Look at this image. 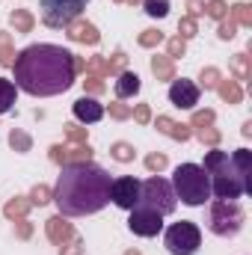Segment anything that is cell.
I'll return each mask as SVG.
<instances>
[{
    "label": "cell",
    "mask_w": 252,
    "mask_h": 255,
    "mask_svg": "<svg viewBox=\"0 0 252 255\" xmlns=\"http://www.w3.org/2000/svg\"><path fill=\"white\" fill-rule=\"evenodd\" d=\"M169 184H172L175 199H181L190 208H199V205L211 202V178H208V172L199 163H181V166H175Z\"/></svg>",
    "instance_id": "277c9868"
},
{
    "label": "cell",
    "mask_w": 252,
    "mask_h": 255,
    "mask_svg": "<svg viewBox=\"0 0 252 255\" xmlns=\"http://www.w3.org/2000/svg\"><path fill=\"white\" fill-rule=\"evenodd\" d=\"M68 136H71V139H83V130H80V128H74V125H71V130H68Z\"/></svg>",
    "instance_id": "e575fe53"
},
{
    "label": "cell",
    "mask_w": 252,
    "mask_h": 255,
    "mask_svg": "<svg viewBox=\"0 0 252 255\" xmlns=\"http://www.w3.org/2000/svg\"><path fill=\"white\" fill-rule=\"evenodd\" d=\"M113 116H119V119H125V116H127V110H125V107H113Z\"/></svg>",
    "instance_id": "d590c367"
},
{
    "label": "cell",
    "mask_w": 252,
    "mask_h": 255,
    "mask_svg": "<svg viewBox=\"0 0 252 255\" xmlns=\"http://www.w3.org/2000/svg\"><path fill=\"white\" fill-rule=\"evenodd\" d=\"M15 86L33 98H54L74 86L80 63L60 45H30L15 57Z\"/></svg>",
    "instance_id": "6da1fadb"
},
{
    "label": "cell",
    "mask_w": 252,
    "mask_h": 255,
    "mask_svg": "<svg viewBox=\"0 0 252 255\" xmlns=\"http://www.w3.org/2000/svg\"><path fill=\"white\" fill-rule=\"evenodd\" d=\"M169 101L175 104V107H181V110H193L196 104H199V86L193 83V80H172V86H169Z\"/></svg>",
    "instance_id": "8fae6325"
},
{
    "label": "cell",
    "mask_w": 252,
    "mask_h": 255,
    "mask_svg": "<svg viewBox=\"0 0 252 255\" xmlns=\"http://www.w3.org/2000/svg\"><path fill=\"white\" fill-rule=\"evenodd\" d=\"M169 51H172V57H178V54H184V42H181V39H175V42H169Z\"/></svg>",
    "instance_id": "f1b7e54d"
},
{
    "label": "cell",
    "mask_w": 252,
    "mask_h": 255,
    "mask_svg": "<svg viewBox=\"0 0 252 255\" xmlns=\"http://www.w3.org/2000/svg\"><path fill=\"white\" fill-rule=\"evenodd\" d=\"M157 128H160L163 133L175 136V139H187V136H190V130H187L184 125H175V122H169V119H163V116L157 119Z\"/></svg>",
    "instance_id": "2e32d148"
},
{
    "label": "cell",
    "mask_w": 252,
    "mask_h": 255,
    "mask_svg": "<svg viewBox=\"0 0 252 255\" xmlns=\"http://www.w3.org/2000/svg\"><path fill=\"white\" fill-rule=\"evenodd\" d=\"M12 51H9V36L0 33V65H12Z\"/></svg>",
    "instance_id": "ffe728a7"
},
{
    "label": "cell",
    "mask_w": 252,
    "mask_h": 255,
    "mask_svg": "<svg viewBox=\"0 0 252 255\" xmlns=\"http://www.w3.org/2000/svg\"><path fill=\"white\" fill-rule=\"evenodd\" d=\"M9 142H12L18 151H27V148H30V136H24V133H18V130L12 133V139H9Z\"/></svg>",
    "instance_id": "603a6c76"
},
{
    "label": "cell",
    "mask_w": 252,
    "mask_h": 255,
    "mask_svg": "<svg viewBox=\"0 0 252 255\" xmlns=\"http://www.w3.org/2000/svg\"><path fill=\"white\" fill-rule=\"evenodd\" d=\"M223 95H226V98H232V101H238V98H241V92H238L235 86H223Z\"/></svg>",
    "instance_id": "f546056e"
},
{
    "label": "cell",
    "mask_w": 252,
    "mask_h": 255,
    "mask_svg": "<svg viewBox=\"0 0 252 255\" xmlns=\"http://www.w3.org/2000/svg\"><path fill=\"white\" fill-rule=\"evenodd\" d=\"M89 0H42L39 3V12H42V21L54 30H63V27H71L80 12L86 9Z\"/></svg>",
    "instance_id": "ba28073f"
},
{
    "label": "cell",
    "mask_w": 252,
    "mask_h": 255,
    "mask_svg": "<svg viewBox=\"0 0 252 255\" xmlns=\"http://www.w3.org/2000/svg\"><path fill=\"white\" fill-rule=\"evenodd\" d=\"M145 12L151 18H166L169 15V0H145Z\"/></svg>",
    "instance_id": "ac0fdd59"
},
{
    "label": "cell",
    "mask_w": 252,
    "mask_h": 255,
    "mask_svg": "<svg viewBox=\"0 0 252 255\" xmlns=\"http://www.w3.org/2000/svg\"><path fill=\"white\" fill-rule=\"evenodd\" d=\"M136 205L151 208V211H157L160 217H166V214H172V211L178 208V199H175L172 184H169L166 178L151 175V178H145V181L139 184V202H136Z\"/></svg>",
    "instance_id": "8992f818"
},
{
    "label": "cell",
    "mask_w": 252,
    "mask_h": 255,
    "mask_svg": "<svg viewBox=\"0 0 252 255\" xmlns=\"http://www.w3.org/2000/svg\"><path fill=\"white\" fill-rule=\"evenodd\" d=\"M127 255H139V253H127Z\"/></svg>",
    "instance_id": "8d00e7d4"
},
{
    "label": "cell",
    "mask_w": 252,
    "mask_h": 255,
    "mask_svg": "<svg viewBox=\"0 0 252 255\" xmlns=\"http://www.w3.org/2000/svg\"><path fill=\"white\" fill-rule=\"evenodd\" d=\"M127 229H130L133 235H139V238H154V235L163 232V217H160L157 211H151V208L136 205V208H130Z\"/></svg>",
    "instance_id": "9c48e42d"
},
{
    "label": "cell",
    "mask_w": 252,
    "mask_h": 255,
    "mask_svg": "<svg viewBox=\"0 0 252 255\" xmlns=\"http://www.w3.org/2000/svg\"><path fill=\"white\" fill-rule=\"evenodd\" d=\"M139 184L142 181H136V178H130V175H122V178H113V184H110V202L116 205V208H136V202H139Z\"/></svg>",
    "instance_id": "30bf717a"
},
{
    "label": "cell",
    "mask_w": 252,
    "mask_h": 255,
    "mask_svg": "<svg viewBox=\"0 0 252 255\" xmlns=\"http://www.w3.org/2000/svg\"><path fill=\"white\" fill-rule=\"evenodd\" d=\"M113 157L122 160V163H127V160H133V151H130V145L119 142V145H113Z\"/></svg>",
    "instance_id": "7402d4cb"
},
{
    "label": "cell",
    "mask_w": 252,
    "mask_h": 255,
    "mask_svg": "<svg viewBox=\"0 0 252 255\" xmlns=\"http://www.w3.org/2000/svg\"><path fill=\"white\" fill-rule=\"evenodd\" d=\"M244 208L238 202H229V199H217L211 202V211H208V229L220 238H235L241 229H244Z\"/></svg>",
    "instance_id": "5b68a950"
},
{
    "label": "cell",
    "mask_w": 252,
    "mask_h": 255,
    "mask_svg": "<svg viewBox=\"0 0 252 255\" xmlns=\"http://www.w3.org/2000/svg\"><path fill=\"white\" fill-rule=\"evenodd\" d=\"M113 89H116V98H133L139 92V77L133 71H122Z\"/></svg>",
    "instance_id": "4fadbf2b"
},
{
    "label": "cell",
    "mask_w": 252,
    "mask_h": 255,
    "mask_svg": "<svg viewBox=\"0 0 252 255\" xmlns=\"http://www.w3.org/2000/svg\"><path fill=\"white\" fill-rule=\"evenodd\" d=\"M24 211H27V202H12V205L6 208V214H9V217H21Z\"/></svg>",
    "instance_id": "484cf974"
},
{
    "label": "cell",
    "mask_w": 252,
    "mask_h": 255,
    "mask_svg": "<svg viewBox=\"0 0 252 255\" xmlns=\"http://www.w3.org/2000/svg\"><path fill=\"white\" fill-rule=\"evenodd\" d=\"M68 36H71L74 42H89V45L98 42V33H95L92 24H77V21H74V24L68 27Z\"/></svg>",
    "instance_id": "5bb4252c"
},
{
    "label": "cell",
    "mask_w": 252,
    "mask_h": 255,
    "mask_svg": "<svg viewBox=\"0 0 252 255\" xmlns=\"http://www.w3.org/2000/svg\"><path fill=\"white\" fill-rule=\"evenodd\" d=\"M136 122H148V107H136Z\"/></svg>",
    "instance_id": "1f68e13d"
},
{
    "label": "cell",
    "mask_w": 252,
    "mask_h": 255,
    "mask_svg": "<svg viewBox=\"0 0 252 255\" xmlns=\"http://www.w3.org/2000/svg\"><path fill=\"white\" fill-rule=\"evenodd\" d=\"M220 36H223V39H232V36H235V24H223Z\"/></svg>",
    "instance_id": "4dcf8cb0"
},
{
    "label": "cell",
    "mask_w": 252,
    "mask_h": 255,
    "mask_svg": "<svg viewBox=\"0 0 252 255\" xmlns=\"http://www.w3.org/2000/svg\"><path fill=\"white\" fill-rule=\"evenodd\" d=\"M74 119L77 122H83V125H95V122H101V116H104V104H98L95 98H77L74 101Z\"/></svg>",
    "instance_id": "7c38bea8"
},
{
    "label": "cell",
    "mask_w": 252,
    "mask_h": 255,
    "mask_svg": "<svg viewBox=\"0 0 252 255\" xmlns=\"http://www.w3.org/2000/svg\"><path fill=\"white\" fill-rule=\"evenodd\" d=\"M139 42H142V45H154V42H160V33H154V30H148V33H145V36H142Z\"/></svg>",
    "instance_id": "83f0119b"
},
{
    "label": "cell",
    "mask_w": 252,
    "mask_h": 255,
    "mask_svg": "<svg viewBox=\"0 0 252 255\" xmlns=\"http://www.w3.org/2000/svg\"><path fill=\"white\" fill-rule=\"evenodd\" d=\"M12 24H15L21 33H27V30L33 27V18H30L27 12H15V15H12Z\"/></svg>",
    "instance_id": "44dd1931"
},
{
    "label": "cell",
    "mask_w": 252,
    "mask_h": 255,
    "mask_svg": "<svg viewBox=\"0 0 252 255\" xmlns=\"http://www.w3.org/2000/svg\"><path fill=\"white\" fill-rule=\"evenodd\" d=\"M15 92H18V86L12 83V80H6V77H0V116L15 104Z\"/></svg>",
    "instance_id": "9a60e30c"
},
{
    "label": "cell",
    "mask_w": 252,
    "mask_h": 255,
    "mask_svg": "<svg viewBox=\"0 0 252 255\" xmlns=\"http://www.w3.org/2000/svg\"><path fill=\"white\" fill-rule=\"evenodd\" d=\"M110 184L113 178L107 169L95 163H68L63 166L57 187H54V202L60 208V217H89L98 214L110 202Z\"/></svg>",
    "instance_id": "7a4b0ae2"
},
{
    "label": "cell",
    "mask_w": 252,
    "mask_h": 255,
    "mask_svg": "<svg viewBox=\"0 0 252 255\" xmlns=\"http://www.w3.org/2000/svg\"><path fill=\"white\" fill-rule=\"evenodd\" d=\"M214 77H217V71H205V74H202V80H205L208 86H214Z\"/></svg>",
    "instance_id": "d6a6232c"
},
{
    "label": "cell",
    "mask_w": 252,
    "mask_h": 255,
    "mask_svg": "<svg viewBox=\"0 0 252 255\" xmlns=\"http://www.w3.org/2000/svg\"><path fill=\"white\" fill-rule=\"evenodd\" d=\"M163 244L169 255H196L202 247V232L196 223L181 220V223H172L166 232H163Z\"/></svg>",
    "instance_id": "52a82bcc"
},
{
    "label": "cell",
    "mask_w": 252,
    "mask_h": 255,
    "mask_svg": "<svg viewBox=\"0 0 252 255\" xmlns=\"http://www.w3.org/2000/svg\"><path fill=\"white\" fill-rule=\"evenodd\" d=\"M48 196H51V193L45 190V187H36V190H33V199H30V202H33V205H45V202H51Z\"/></svg>",
    "instance_id": "d4e9b609"
},
{
    "label": "cell",
    "mask_w": 252,
    "mask_h": 255,
    "mask_svg": "<svg viewBox=\"0 0 252 255\" xmlns=\"http://www.w3.org/2000/svg\"><path fill=\"white\" fill-rule=\"evenodd\" d=\"M181 30H184V36H193V21H181Z\"/></svg>",
    "instance_id": "836d02e7"
},
{
    "label": "cell",
    "mask_w": 252,
    "mask_h": 255,
    "mask_svg": "<svg viewBox=\"0 0 252 255\" xmlns=\"http://www.w3.org/2000/svg\"><path fill=\"white\" fill-rule=\"evenodd\" d=\"M151 71H154L157 77H163V80H166V77H172V65L166 63L163 57H154V60H151Z\"/></svg>",
    "instance_id": "d6986e66"
},
{
    "label": "cell",
    "mask_w": 252,
    "mask_h": 255,
    "mask_svg": "<svg viewBox=\"0 0 252 255\" xmlns=\"http://www.w3.org/2000/svg\"><path fill=\"white\" fill-rule=\"evenodd\" d=\"M208 12H211L214 18H223V12H226V9H223V3H220V0H211V6H208Z\"/></svg>",
    "instance_id": "4316f807"
},
{
    "label": "cell",
    "mask_w": 252,
    "mask_h": 255,
    "mask_svg": "<svg viewBox=\"0 0 252 255\" xmlns=\"http://www.w3.org/2000/svg\"><path fill=\"white\" fill-rule=\"evenodd\" d=\"M202 169L211 178V199H229L238 202L241 196L252 193V151L238 148V151H208Z\"/></svg>",
    "instance_id": "3957f363"
},
{
    "label": "cell",
    "mask_w": 252,
    "mask_h": 255,
    "mask_svg": "<svg viewBox=\"0 0 252 255\" xmlns=\"http://www.w3.org/2000/svg\"><path fill=\"white\" fill-rule=\"evenodd\" d=\"M48 235L60 244L63 238H68V235H71V229L63 223V217H54V220H48Z\"/></svg>",
    "instance_id": "e0dca14e"
},
{
    "label": "cell",
    "mask_w": 252,
    "mask_h": 255,
    "mask_svg": "<svg viewBox=\"0 0 252 255\" xmlns=\"http://www.w3.org/2000/svg\"><path fill=\"white\" fill-rule=\"evenodd\" d=\"M145 166L148 169H163L166 166V157L163 154H151V157H145Z\"/></svg>",
    "instance_id": "cb8c5ba5"
}]
</instances>
